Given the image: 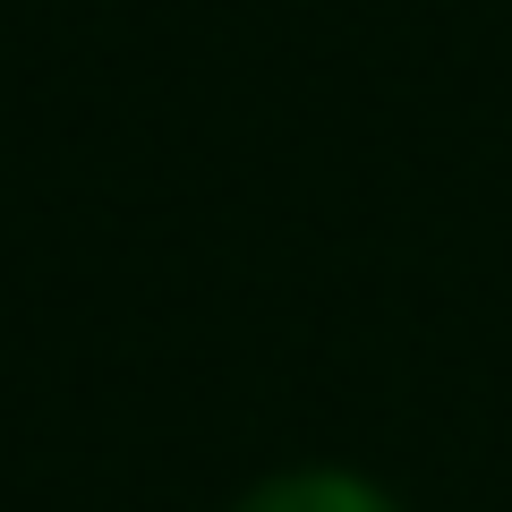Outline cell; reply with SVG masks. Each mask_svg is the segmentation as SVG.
<instances>
[{"label": "cell", "mask_w": 512, "mask_h": 512, "mask_svg": "<svg viewBox=\"0 0 512 512\" xmlns=\"http://www.w3.org/2000/svg\"><path fill=\"white\" fill-rule=\"evenodd\" d=\"M239 512H393V504L350 470H291V478H265Z\"/></svg>", "instance_id": "1"}]
</instances>
